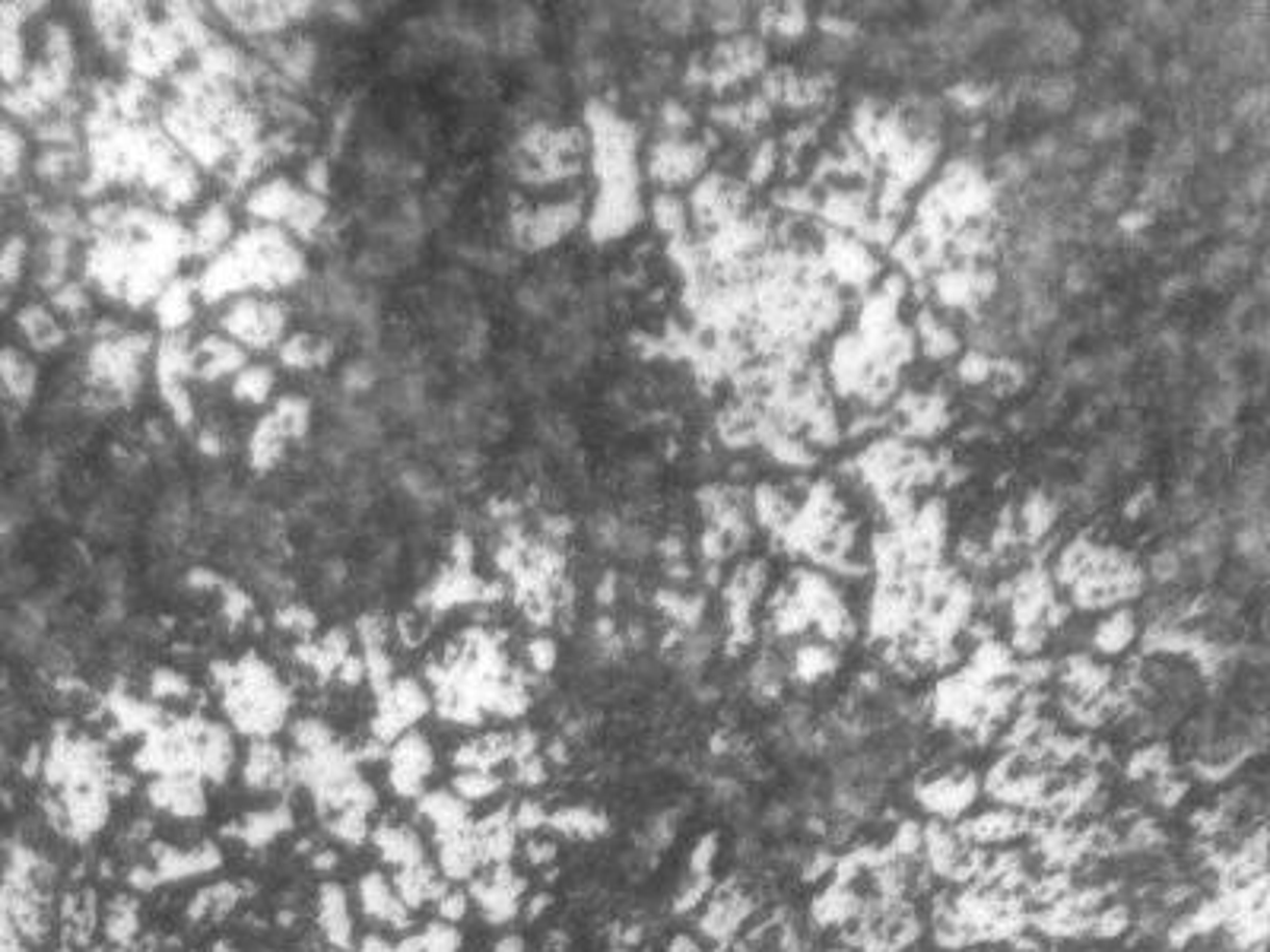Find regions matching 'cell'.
<instances>
[{
  "mask_svg": "<svg viewBox=\"0 0 1270 952\" xmlns=\"http://www.w3.org/2000/svg\"><path fill=\"white\" fill-rule=\"evenodd\" d=\"M217 679L226 692V715L238 730L251 737H268L283 724L289 709L286 689L258 658L238 661L232 667H217Z\"/></svg>",
  "mask_w": 1270,
  "mask_h": 952,
  "instance_id": "1",
  "label": "cell"
},
{
  "mask_svg": "<svg viewBox=\"0 0 1270 952\" xmlns=\"http://www.w3.org/2000/svg\"><path fill=\"white\" fill-rule=\"evenodd\" d=\"M223 331L232 343L245 346H274L286 331V308L277 299L245 295L235 299L223 314Z\"/></svg>",
  "mask_w": 1270,
  "mask_h": 952,
  "instance_id": "2",
  "label": "cell"
},
{
  "mask_svg": "<svg viewBox=\"0 0 1270 952\" xmlns=\"http://www.w3.org/2000/svg\"><path fill=\"white\" fill-rule=\"evenodd\" d=\"M426 715V692L413 679H398L381 689L378 698V715H375V734L381 740L401 737Z\"/></svg>",
  "mask_w": 1270,
  "mask_h": 952,
  "instance_id": "3",
  "label": "cell"
},
{
  "mask_svg": "<svg viewBox=\"0 0 1270 952\" xmlns=\"http://www.w3.org/2000/svg\"><path fill=\"white\" fill-rule=\"evenodd\" d=\"M975 797L979 781L972 772H946L918 788V803L940 819H960L975 803Z\"/></svg>",
  "mask_w": 1270,
  "mask_h": 952,
  "instance_id": "4",
  "label": "cell"
},
{
  "mask_svg": "<svg viewBox=\"0 0 1270 952\" xmlns=\"http://www.w3.org/2000/svg\"><path fill=\"white\" fill-rule=\"evenodd\" d=\"M579 216H582V210H579V204H572V201L550 204V207H540V210H531V213H518L515 216V238L525 248L556 245L559 238H565L572 229L579 226Z\"/></svg>",
  "mask_w": 1270,
  "mask_h": 952,
  "instance_id": "5",
  "label": "cell"
},
{
  "mask_svg": "<svg viewBox=\"0 0 1270 952\" xmlns=\"http://www.w3.org/2000/svg\"><path fill=\"white\" fill-rule=\"evenodd\" d=\"M753 911H756V902L746 893H740L734 882H725L712 896V902H709L703 921H698V927H703V933L712 936L718 946H731V940L737 936V930L746 924V918Z\"/></svg>",
  "mask_w": 1270,
  "mask_h": 952,
  "instance_id": "6",
  "label": "cell"
},
{
  "mask_svg": "<svg viewBox=\"0 0 1270 952\" xmlns=\"http://www.w3.org/2000/svg\"><path fill=\"white\" fill-rule=\"evenodd\" d=\"M522 893H525V879H518V873L508 864H496V870L489 876L474 882V899H477L480 911L486 915V921H492V924L515 918Z\"/></svg>",
  "mask_w": 1270,
  "mask_h": 952,
  "instance_id": "7",
  "label": "cell"
},
{
  "mask_svg": "<svg viewBox=\"0 0 1270 952\" xmlns=\"http://www.w3.org/2000/svg\"><path fill=\"white\" fill-rule=\"evenodd\" d=\"M1033 825H1036V819H1033L1030 813L991 809V813H982V816H975V819L960 822L952 832H957V839H960L963 845H979V848H985V845H1000V842H1010V839L1030 835Z\"/></svg>",
  "mask_w": 1270,
  "mask_h": 952,
  "instance_id": "8",
  "label": "cell"
},
{
  "mask_svg": "<svg viewBox=\"0 0 1270 952\" xmlns=\"http://www.w3.org/2000/svg\"><path fill=\"white\" fill-rule=\"evenodd\" d=\"M432 772V746L420 734H404L391 749V784L404 797H416Z\"/></svg>",
  "mask_w": 1270,
  "mask_h": 952,
  "instance_id": "9",
  "label": "cell"
},
{
  "mask_svg": "<svg viewBox=\"0 0 1270 952\" xmlns=\"http://www.w3.org/2000/svg\"><path fill=\"white\" fill-rule=\"evenodd\" d=\"M23 7L10 4V7H0V80H4L10 89L20 86L29 74V60H26V38H23V23L26 14H20Z\"/></svg>",
  "mask_w": 1270,
  "mask_h": 952,
  "instance_id": "10",
  "label": "cell"
},
{
  "mask_svg": "<svg viewBox=\"0 0 1270 952\" xmlns=\"http://www.w3.org/2000/svg\"><path fill=\"white\" fill-rule=\"evenodd\" d=\"M706 165V150L695 147L689 140H664L655 147L652 156V175L664 184H683L689 178H695V172Z\"/></svg>",
  "mask_w": 1270,
  "mask_h": 952,
  "instance_id": "11",
  "label": "cell"
},
{
  "mask_svg": "<svg viewBox=\"0 0 1270 952\" xmlns=\"http://www.w3.org/2000/svg\"><path fill=\"white\" fill-rule=\"evenodd\" d=\"M150 797L172 816H201L207 806L198 775H159L150 788Z\"/></svg>",
  "mask_w": 1270,
  "mask_h": 952,
  "instance_id": "12",
  "label": "cell"
},
{
  "mask_svg": "<svg viewBox=\"0 0 1270 952\" xmlns=\"http://www.w3.org/2000/svg\"><path fill=\"white\" fill-rule=\"evenodd\" d=\"M359 902L365 908V915H372L375 921H385L391 927H404L407 924V905L401 902L398 889L381 876V873H369L359 882Z\"/></svg>",
  "mask_w": 1270,
  "mask_h": 952,
  "instance_id": "13",
  "label": "cell"
},
{
  "mask_svg": "<svg viewBox=\"0 0 1270 952\" xmlns=\"http://www.w3.org/2000/svg\"><path fill=\"white\" fill-rule=\"evenodd\" d=\"M515 829H518V825H515V819H512V813H508V809L492 813L489 819H483L480 825H474V842H477L480 860H483V864H505L508 857H512Z\"/></svg>",
  "mask_w": 1270,
  "mask_h": 952,
  "instance_id": "14",
  "label": "cell"
},
{
  "mask_svg": "<svg viewBox=\"0 0 1270 952\" xmlns=\"http://www.w3.org/2000/svg\"><path fill=\"white\" fill-rule=\"evenodd\" d=\"M861 908H864V899L855 893L852 885H830L826 889V893L813 902V908H810V915H813V921L819 924V927H845V924H852L858 915H861Z\"/></svg>",
  "mask_w": 1270,
  "mask_h": 952,
  "instance_id": "15",
  "label": "cell"
},
{
  "mask_svg": "<svg viewBox=\"0 0 1270 952\" xmlns=\"http://www.w3.org/2000/svg\"><path fill=\"white\" fill-rule=\"evenodd\" d=\"M963 848H966V845L957 839V832L946 829V825H940V822H931L928 829L921 832V851H924L928 870H931L934 876L949 879V873H952V867H957Z\"/></svg>",
  "mask_w": 1270,
  "mask_h": 952,
  "instance_id": "16",
  "label": "cell"
},
{
  "mask_svg": "<svg viewBox=\"0 0 1270 952\" xmlns=\"http://www.w3.org/2000/svg\"><path fill=\"white\" fill-rule=\"evenodd\" d=\"M318 908H322V930L328 936L331 946L347 949L353 940V921H350V908H347V893L337 882H328L322 889V899H318Z\"/></svg>",
  "mask_w": 1270,
  "mask_h": 952,
  "instance_id": "17",
  "label": "cell"
},
{
  "mask_svg": "<svg viewBox=\"0 0 1270 952\" xmlns=\"http://www.w3.org/2000/svg\"><path fill=\"white\" fill-rule=\"evenodd\" d=\"M245 781L258 791H274L286 781V758L271 743H254L245 762Z\"/></svg>",
  "mask_w": 1270,
  "mask_h": 952,
  "instance_id": "18",
  "label": "cell"
},
{
  "mask_svg": "<svg viewBox=\"0 0 1270 952\" xmlns=\"http://www.w3.org/2000/svg\"><path fill=\"white\" fill-rule=\"evenodd\" d=\"M515 752V737L512 734H486L467 746H461L458 752V766L464 772H492V766L499 762L512 758Z\"/></svg>",
  "mask_w": 1270,
  "mask_h": 952,
  "instance_id": "19",
  "label": "cell"
},
{
  "mask_svg": "<svg viewBox=\"0 0 1270 952\" xmlns=\"http://www.w3.org/2000/svg\"><path fill=\"white\" fill-rule=\"evenodd\" d=\"M395 889H398V896H401V902L407 908H416V905H423L429 899H438L444 893V882L438 879V873L426 860H420V864H410V867H404L398 873Z\"/></svg>",
  "mask_w": 1270,
  "mask_h": 952,
  "instance_id": "20",
  "label": "cell"
},
{
  "mask_svg": "<svg viewBox=\"0 0 1270 952\" xmlns=\"http://www.w3.org/2000/svg\"><path fill=\"white\" fill-rule=\"evenodd\" d=\"M372 842L378 845L381 857H385L388 864H398L401 870L423 860V845H420L416 832L407 829V825H381V829L372 835Z\"/></svg>",
  "mask_w": 1270,
  "mask_h": 952,
  "instance_id": "21",
  "label": "cell"
},
{
  "mask_svg": "<svg viewBox=\"0 0 1270 952\" xmlns=\"http://www.w3.org/2000/svg\"><path fill=\"white\" fill-rule=\"evenodd\" d=\"M420 809H423V816L435 825V835H452V832H461V829H467V825H471L467 806H464V800L455 797V794L438 791V794H432V797H423Z\"/></svg>",
  "mask_w": 1270,
  "mask_h": 952,
  "instance_id": "22",
  "label": "cell"
},
{
  "mask_svg": "<svg viewBox=\"0 0 1270 952\" xmlns=\"http://www.w3.org/2000/svg\"><path fill=\"white\" fill-rule=\"evenodd\" d=\"M547 822L568 839H598L607 832V816L591 806H565V809L553 813Z\"/></svg>",
  "mask_w": 1270,
  "mask_h": 952,
  "instance_id": "23",
  "label": "cell"
},
{
  "mask_svg": "<svg viewBox=\"0 0 1270 952\" xmlns=\"http://www.w3.org/2000/svg\"><path fill=\"white\" fill-rule=\"evenodd\" d=\"M232 226H229V213L217 204L207 213H201L195 220V229H190V251H201V254H220L223 245L229 241Z\"/></svg>",
  "mask_w": 1270,
  "mask_h": 952,
  "instance_id": "24",
  "label": "cell"
},
{
  "mask_svg": "<svg viewBox=\"0 0 1270 952\" xmlns=\"http://www.w3.org/2000/svg\"><path fill=\"white\" fill-rule=\"evenodd\" d=\"M1134 639H1137V622H1134V613H1131V610L1112 613L1109 619L1099 622V628H1096V635H1093V642H1096V648H1099L1102 654H1121Z\"/></svg>",
  "mask_w": 1270,
  "mask_h": 952,
  "instance_id": "25",
  "label": "cell"
},
{
  "mask_svg": "<svg viewBox=\"0 0 1270 952\" xmlns=\"http://www.w3.org/2000/svg\"><path fill=\"white\" fill-rule=\"evenodd\" d=\"M286 829H289V813L283 806H277V809H264V813L248 816L245 825H242V839L251 848H264Z\"/></svg>",
  "mask_w": 1270,
  "mask_h": 952,
  "instance_id": "26",
  "label": "cell"
},
{
  "mask_svg": "<svg viewBox=\"0 0 1270 952\" xmlns=\"http://www.w3.org/2000/svg\"><path fill=\"white\" fill-rule=\"evenodd\" d=\"M20 328H23V334L29 337V343L39 346V350H51V346H57L60 337H63V331H60V325H57V317H54L51 311L39 308V305L20 311Z\"/></svg>",
  "mask_w": 1270,
  "mask_h": 952,
  "instance_id": "27",
  "label": "cell"
},
{
  "mask_svg": "<svg viewBox=\"0 0 1270 952\" xmlns=\"http://www.w3.org/2000/svg\"><path fill=\"white\" fill-rule=\"evenodd\" d=\"M836 667H839V654L830 645H804L794 654V673L804 683H816L822 676H830V673H836Z\"/></svg>",
  "mask_w": 1270,
  "mask_h": 952,
  "instance_id": "28",
  "label": "cell"
},
{
  "mask_svg": "<svg viewBox=\"0 0 1270 952\" xmlns=\"http://www.w3.org/2000/svg\"><path fill=\"white\" fill-rule=\"evenodd\" d=\"M274 391V371L268 365H245L235 381H232V394L245 404H264Z\"/></svg>",
  "mask_w": 1270,
  "mask_h": 952,
  "instance_id": "29",
  "label": "cell"
},
{
  "mask_svg": "<svg viewBox=\"0 0 1270 952\" xmlns=\"http://www.w3.org/2000/svg\"><path fill=\"white\" fill-rule=\"evenodd\" d=\"M0 381H4L7 391H10L14 397H29L32 381H35V371H32V365H29L20 353L7 350V353H0Z\"/></svg>",
  "mask_w": 1270,
  "mask_h": 952,
  "instance_id": "30",
  "label": "cell"
},
{
  "mask_svg": "<svg viewBox=\"0 0 1270 952\" xmlns=\"http://www.w3.org/2000/svg\"><path fill=\"white\" fill-rule=\"evenodd\" d=\"M238 902V889L229 882L210 885L198 896V902L190 905V918H223L232 905Z\"/></svg>",
  "mask_w": 1270,
  "mask_h": 952,
  "instance_id": "31",
  "label": "cell"
},
{
  "mask_svg": "<svg viewBox=\"0 0 1270 952\" xmlns=\"http://www.w3.org/2000/svg\"><path fill=\"white\" fill-rule=\"evenodd\" d=\"M1169 762L1172 752L1169 746H1147V749H1137L1127 762V778H1150V775H1166L1169 772Z\"/></svg>",
  "mask_w": 1270,
  "mask_h": 952,
  "instance_id": "32",
  "label": "cell"
},
{
  "mask_svg": "<svg viewBox=\"0 0 1270 952\" xmlns=\"http://www.w3.org/2000/svg\"><path fill=\"white\" fill-rule=\"evenodd\" d=\"M325 356H328L325 340H314V337H293V340H286L283 350H280V359H283L289 368H311V365L322 362Z\"/></svg>",
  "mask_w": 1270,
  "mask_h": 952,
  "instance_id": "33",
  "label": "cell"
},
{
  "mask_svg": "<svg viewBox=\"0 0 1270 952\" xmlns=\"http://www.w3.org/2000/svg\"><path fill=\"white\" fill-rule=\"evenodd\" d=\"M1127 927H1131V911H1127L1124 905H1109V908H1099V911H1096L1090 933H1093L1096 940H1112V936H1121Z\"/></svg>",
  "mask_w": 1270,
  "mask_h": 952,
  "instance_id": "34",
  "label": "cell"
},
{
  "mask_svg": "<svg viewBox=\"0 0 1270 952\" xmlns=\"http://www.w3.org/2000/svg\"><path fill=\"white\" fill-rule=\"evenodd\" d=\"M137 930V908L131 905V899H115L111 915H108V933L115 940H131Z\"/></svg>",
  "mask_w": 1270,
  "mask_h": 952,
  "instance_id": "35",
  "label": "cell"
},
{
  "mask_svg": "<svg viewBox=\"0 0 1270 952\" xmlns=\"http://www.w3.org/2000/svg\"><path fill=\"white\" fill-rule=\"evenodd\" d=\"M455 788H458L461 800H483L492 791H499V778L489 775V772H461Z\"/></svg>",
  "mask_w": 1270,
  "mask_h": 952,
  "instance_id": "36",
  "label": "cell"
},
{
  "mask_svg": "<svg viewBox=\"0 0 1270 952\" xmlns=\"http://www.w3.org/2000/svg\"><path fill=\"white\" fill-rule=\"evenodd\" d=\"M712 893V876H686V885L680 889V896H677V905H674V911H692L698 902H703L706 896Z\"/></svg>",
  "mask_w": 1270,
  "mask_h": 952,
  "instance_id": "37",
  "label": "cell"
},
{
  "mask_svg": "<svg viewBox=\"0 0 1270 952\" xmlns=\"http://www.w3.org/2000/svg\"><path fill=\"white\" fill-rule=\"evenodd\" d=\"M715 854H718V835H715V832H709V835L698 839V842H695V848H692V857H689V873H692V876H712Z\"/></svg>",
  "mask_w": 1270,
  "mask_h": 952,
  "instance_id": "38",
  "label": "cell"
},
{
  "mask_svg": "<svg viewBox=\"0 0 1270 952\" xmlns=\"http://www.w3.org/2000/svg\"><path fill=\"white\" fill-rule=\"evenodd\" d=\"M889 851H893L899 860L921 854V829H918V825H915V822H903L899 829H896V835H893V845H889Z\"/></svg>",
  "mask_w": 1270,
  "mask_h": 952,
  "instance_id": "39",
  "label": "cell"
},
{
  "mask_svg": "<svg viewBox=\"0 0 1270 952\" xmlns=\"http://www.w3.org/2000/svg\"><path fill=\"white\" fill-rule=\"evenodd\" d=\"M1070 99H1073V83H1070V80H1045V83L1039 86V102H1042L1045 108H1051V111L1067 108Z\"/></svg>",
  "mask_w": 1270,
  "mask_h": 952,
  "instance_id": "40",
  "label": "cell"
},
{
  "mask_svg": "<svg viewBox=\"0 0 1270 952\" xmlns=\"http://www.w3.org/2000/svg\"><path fill=\"white\" fill-rule=\"evenodd\" d=\"M1185 794H1188V781H1185V778H1175L1172 772H1166V775L1157 778V800H1160L1163 806H1175Z\"/></svg>",
  "mask_w": 1270,
  "mask_h": 952,
  "instance_id": "41",
  "label": "cell"
},
{
  "mask_svg": "<svg viewBox=\"0 0 1270 952\" xmlns=\"http://www.w3.org/2000/svg\"><path fill=\"white\" fill-rule=\"evenodd\" d=\"M547 819H550V816L543 813L540 803L525 800L522 809H518V816H515V825H518V829H540V825H547Z\"/></svg>",
  "mask_w": 1270,
  "mask_h": 952,
  "instance_id": "42",
  "label": "cell"
},
{
  "mask_svg": "<svg viewBox=\"0 0 1270 952\" xmlns=\"http://www.w3.org/2000/svg\"><path fill=\"white\" fill-rule=\"evenodd\" d=\"M438 911H441V918H449V921H461L464 911H467V899L461 893H441L438 896Z\"/></svg>",
  "mask_w": 1270,
  "mask_h": 952,
  "instance_id": "43",
  "label": "cell"
},
{
  "mask_svg": "<svg viewBox=\"0 0 1270 952\" xmlns=\"http://www.w3.org/2000/svg\"><path fill=\"white\" fill-rule=\"evenodd\" d=\"M772 165H776V147H772V144H766V147H762V150L756 153V159H753V181L769 178Z\"/></svg>",
  "mask_w": 1270,
  "mask_h": 952,
  "instance_id": "44",
  "label": "cell"
},
{
  "mask_svg": "<svg viewBox=\"0 0 1270 952\" xmlns=\"http://www.w3.org/2000/svg\"><path fill=\"white\" fill-rule=\"evenodd\" d=\"M528 654H531V661H534V667L537 670H550L553 667V661H556V648H553V642H534L531 648H528Z\"/></svg>",
  "mask_w": 1270,
  "mask_h": 952,
  "instance_id": "45",
  "label": "cell"
},
{
  "mask_svg": "<svg viewBox=\"0 0 1270 952\" xmlns=\"http://www.w3.org/2000/svg\"><path fill=\"white\" fill-rule=\"evenodd\" d=\"M556 857V845L553 842H531L528 845V860L531 864H550Z\"/></svg>",
  "mask_w": 1270,
  "mask_h": 952,
  "instance_id": "46",
  "label": "cell"
},
{
  "mask_svg": "<svg viewBox=\"0 0 1270 952\" xmlns=\"http://www.w3.org/2000/svg\"><path fill=\"white\" fill-rule=\"evenodd\" d=\"M833 864H836V857L833 854H826V851H816V860H810L807 864V870H804V876L807 879H819L826 870H833Z\"/></svg>",
  "mask_w": 1270,
  "mask_h": 952,
  "instance_id": "47",
  "label": "cell"
},
{
  "mask_svg": "<svg viewBox=\"0 0 1270 952\" xmlns=\"http://www.w3.org/2000/svg\"><path fill=\"white\" fill-rule=\"evenodd\" d=\"M667 952H703V949H698V943H695L692 936L680 933V936H674V940H670Z\"/></svg>",
  "mask_w": 1270,
  "mask_h": 952,
  "instance_id": "48",
  "label": "cell"
},
{
  "mask_svg": "<svg viewBox=\"0 0 1270 952\" xmlns=\"http://www.w3.org/2000/svg\"><path fill=\"white\" fill-rule=\"evenodd\" d=\"M496 952H525V940L522 936H502L499 943H496Z\"/></svg>",
  "mask_w": 1270,
  "mask_h": 952,
  "instance_id": "49",
  "label": "cell"
},
{
  "mask_svg": "<svg viewBox=\"0 0 1270 952\" xmlns=\"http://www.w3.org/2000/svg\"><path fill=\"white\" fill-rule=\"evenodd\" d=\"M550 905V896H537V899H531V908H528V918H537L543 908Z\"/></svg>",
  "mask_w": 1270,
  "mask_h": 952,
  "instance_id": "50",
  "label": "cell"
},
{
  "mask_svg": "<svg viewBox=\"0 0 1270 952\" xmlns=\"http://www.w3.org/2000/svg\"><path fill=\"white\" fill-rule=\"evenodd\" d=\"M833 952H836V949H833Z\"/></svg>",
  "mask_w": 1270,
  "mask_h": 952,
  "instance_id": "51",
  "label": "cell"
}]
</instances>
